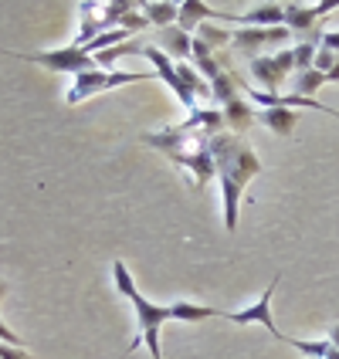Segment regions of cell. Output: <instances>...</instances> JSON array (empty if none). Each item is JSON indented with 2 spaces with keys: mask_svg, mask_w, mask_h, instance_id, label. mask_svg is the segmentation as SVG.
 Masks as SVG:
<instances>
[{
  "mask_svg": "<svg viewBox=\"0 0 339 359\" xmlns=\"http://www.w3.org/2000/svg\"><path fill=\"white\" fill-rule=\"evenodd\" d=\"M211 153H214V166H218L220 194H224V224L227 231L238 227V210L244 187L261 173V160L255 156V149L248 146L244 136L234 133H220L211 140Z\"/></svg>",
  "mask_w": 339,
  "mask_h": 359,
  "instance_id": "6da1fadb",
  "label": "cell"
},
{
  "mask_svg": "<svg viewBox=\"0 0 339 359\" xmlns=\"http://www.w3.org/2000/svg\"><path fill=\"white\" fill-rule=\"evenodd\" d=\"M140 140L146 142V146L166 153L177 166H183V170L194 177V187H204L207 180L218 173L214 153H211V136H200L194 129H187L183 122H180V126H166L160 133H146Z\"/></svg>",
  "mask_w": 339,
  "mask_h": 359,
  "instance_id": "7a4b0ae2",
  "label": "cell"
},
{
  "mask_svg": "<svg viewBox=\"0 0 339 359\" xmlns=\"http://www.w3.org/2000/svg\"><path fill=\"white\" fill-rule=\"evenodd\" d=\"M112 278H116V292H119L122 299L133 302V309H136L140 342L149 349V356H153V359H163V353H160V329L173 319L170 305H157V302L142 299L140 292H136V281H133V275H129V268H126L122 261H116V264H112Z\"/></svg>",
  "mask_w": 339,
  "mask_h": 359,
  "instance_id": "3957f363",
  "label": "cell"
},
{
  "mask_svg": "<svg viewBox=\"0 0 339 359\" xmlns=\"http://www.w3.org/2000/svg\"><path fill=\"white\" fill-rule=\"evenodd\" d=\"M157 72H81L75 75V81L68 85L65 92V102L68 105H79V102L92 99L99 92H109V88H122V85H140V81H153Z\"/></svg>",
  "mask_w": 339,
  "mask_h": 359,
  "instance_id": "277c9868",
  "label": "cell"
},
{
  "mask_svg": "<svg viewBox=\"0 0 339 359\" xmlns=\"http://www.w3.org/2000/svg\"><path fill=\"white\" fill-rule=\"evenodd\" d=\"M0 55H11V58L31 61V65H41L48 72H72V75H81V72H99L95 58L88 51H81L75 44H65L58 51H0Z\"/></svg>",
  "mask_w": 339,
  "mask_h": 359,
  "instance_id": "5b68a950",
  "label": "cell"
},
{
  "mask_svg": "<svg viewBox=\"0 0 339 359\" xmlns=\"http://www.w3.org/2000/svg\"><path fill=\"white\" fill-rule=\"evenodd\" d=\"M248 68H251V79L258 81L268 95H279L281 81L295 75V51L281 48L279 55H261V58L248 61Z\"/></svg>",
  "mask_w": 339,
  "mask_h": 359,
  "instance_id": "8992f818",
  "label": "cell"
},
{
  "mask_svg": "<svg viewBox=\"0 0 339 359\" xmlns=\"http://www.w3.org/2000/svg\"><path fill=\"white\" fill-rule=\"evenodd\" d=\"M339 7V0H322V4H285V27L292 34H302V41H309L312 34L322 31L326 14H333Z\"/></svg>",
  "mask_w": 339,
  "mask_h": 359,
  "instance_id": "52a82bcc",
  "label": "cell"
},
{
  "mask_svg": "<svg viewBox=\"0 0 339 359\" xmlns=\"http://www.w3.org/2000/svg\"><path fill=\"white\" fill-rule=\"evenodd\" d=\"M292 38V31L288 27H241L234 31V41H231V48L241 51L244 58H261V51L265 48H275V44H288Z\"/></svg>",
  "mask_w": 339,
  "mask_h": 359,
  "instance_id": "ba28073f",
  "label": "cell"
},
{
  "mask_svg": "<svg viewBox=\"0 0 339 359\" xmlns=\"http://www.w3.org/2000/svg\"><path fill=\"white\" fill-rule=\"evenodd\" d=\"M279 281H281V275H275L272 285L265 288V295H261L255 305L238 309V312H220V319L234 322V325H251V322H258V325H265V329H268L279 342H285V332H279V329H275V322H272V292H275V285H279Z\"/></svg>",
  "mask_w": 339,
  "mask_h": 359,
  "instance_id": "9c48e42d",
  "label": "cell"
},
{
  "mask_svg": "<svg viewBox=\"0 0 339 359\" xmlns=\"http://www.w3.org/2000/svg\"><path fill=\"white\" fill-rule=\"evenodd\" d=\"M153 44L160 48L166 58H177V65L180 61H187L190 58V51H194V38H190L183 27H177V24H173V27H163L160 38L153 41Z\"/></svg>",
  "mask_w": 339,
  "mask_h": 359,
  "instance_id": "30bf717a",
  "label": "cell"
},
{
  "mask_svg": "<svg viewBox=\"0 0 339 359\" xmlns=\"http://www.w3.org/2000/svg\"><path fill=\"white\" fill-rule=\"evenodd\" d=\"M244 27H285V4H255L241 14Z\"/></svg>",
  "mask_w": 339,
  "mask_h": 359,
  "instance_id": "8fae6325",
  "label": "cell"
},
{
  "mask_svg": "<svg viewBox=\"0 0 339 359\" xmlns=\"http://www.w3.org/2000/svg\"><path fill=\"white\" fill-rule=\"evenodd\" d=\"M220 112H224V122H227V133H234V136H244V133H248V126H255V122H258L255 119L258 112L244 102V95L234 99L231 105H224Z\"/></svg>",
  "mask_w": 339,
  "mask_h": 359,
  "instance_id": "7c38bea8",
  "label": "cell"
},
{
  "mask_svg": "<svg viewBox=\"0 0 339 359\" xmlns=\"http://www.w3.org/2000/svg\"><path fill=\"white\" fill-rule=\"evenodd\" d=\"M255 119H258L261 126H268L272 133H279V136H292V133H295V126H299V112L279 105V109H261Z\"/></svg>",
  "mask_w": 339,
  "mask_h": 359,
  "instance_id": "4fadbf2b",
  "label": "cell"
},
{
  "mask_svg": "<svg viewBox=\"0 0 339 359\" xmlns=\"http://www.w3.org/2000/svg\"><path fill=\"white\" fill-rule=\"evenodd\" d=\"M142 14H146V20L149 24H160L163 27H173L180 20V4H153V0H142V4H136Z\"/></svg>",
  "mask_w": 339,
  "mask_h": 359,
  "instance_id": "5bb4252c",
  "label": "cell"
},
{
  "mask_svg": "<svg viewBox=\"0 0 339 359\" xmlns=\"http://www.w3.org/2000/svg\"><path fill=\"white\" fill-rule=\"evenodd\" d=\"M170 312H173V319L177 322H204V319L220 316L218 309H211V305H197V302H173V305H170Z\"/></svg>",
  "mask_w": 339,
  "mask_h": 359,
  "instance_id": "9a60e30c",
  "label": "cell"
},
{
  "mask_svg": "<svg viewBox=\"0 0 339 359\" xmlns=\"http://www.w3.org/2000/svg\"><path fill=\"white\" fill-rule=\"evenodd\" d=\"M322 85H326V75L316 72V68H309V72H295V75H292V88H295V95H305V99H312Z\"/></svg>",
  "mask_w": 339,
  "mask_h": 359,
  "instance_id": "2e32d148",
  "label": "cell"
},
{
  "mask_svg": "<svg viewBox=\"0 0 339 359\" xmlns=\"http://www.w3.org/2000/svg\"><path fill=\"white\" fill-rule=\"evenodd\" d=\"M197 38L204 41V44H211V48H227V44L234 41V31H224V27H218L214 20H207V24L197 27Z\"/></svg>",
  "mask_w": 339,
  "mask_h": 359,
  "instance_id": "e0dca14e",
  "label": "cell"
},
{
  "mask_svg": "<svg viewBox=\"0 0 339 359\" xmlns=\"http://www.w3.org/2000/svg\"><path fill=\"white\" fill-rule=\"evenodd\" d=\"M292 51H295V68H299V72L316 68V55H319V44H316V41H299Z\"/></svg>",
  "mask_w": 339,
  "mask_h": 359,
  "instance_id": "ac0fdd59",
  "label": "cell"
},
{
  "mask_svg": "<svg viewBox=\"0 0 339 359\" xmlns=\"http://www.w3.org/2000/svg\"><path fill=\"white\" fill-rule=\"evenodd\" d=\"M0 359H31V356H27L24 346H7V342H0Z\"/></svg>",
  "mask_w": 339,
  "mask_h": 359,
  "instance_id": "d6986e66",
  "label": "cell"
},
{
  "mask_svg": "<svg viewBox=\"0 0 339 359\" xmlns=\"http://www.w3.org/2000/svg\"><path fill=\"white\" fill-rule=\"evenodd\" d=\"M319 48H322V51H333V55H339V31H326Z\"/></svg>",
  "mask_w": 339,
  "mask_h": 359,
  "instance_id": "ffe728a7",
  "label": "cell"
},
{
  "mask_svg": "<svg viewBox=\"0 0 339 359\" xmlns=\"http://www.w3.org/2000/svg\"><path fill=\"white\" fill-rule=\"evenodd\" d=\"M0 342H7V346H20V336L14 329H7L4 322H0Z\"/></svg>",
  "mask_w": 339,
  "mask_h": 359,
  "instance_id": "44dd1931",
  "label": "cell"
},
{
  "mask_svg": "<svg viewBox=\"0 0 339 359\" xmlns=\"http://www.w3.org/2000/svg\"><path fill=\"white\" fill-rule=\"evenodd\" d=\"M326 339H329V342H333V346L339 349V312H336V322H333V329L326 332Z\"/></svg>",
  "mask_w": 339,
  "mask_h": 359,
  "instance_id": "7402d4cb",
  "label": "cell"
},
{
  "mask_svg": "<svg viewBox=\"0 0 339 359\" xmlns=\"http://www.w3.org/2000/svg\"><path fill=\"white\" fill-rule=\"evenodd\" d=\"M326 81H339V58H336V65L329 68V75H326Z\"/></svg>",
  "mask_w": 339,
  "mask_h": 359,
  "instance_id": "603a6c76",
  "label": "cell"
},
{
  "mask_svg": "<svg viewBox=\"0 0 339 359\" xmlns=\"http://www.w3.org/2000/svg\"><path fill=\"white\" fill-rule=\"evenodd\" d=\"M4 295H7V281H0V299H4Z\"/></svg>",
  "mask_w": 339,
  "mask_h": 359,
  "instance_id": "cb8c5ba5",
  "label": "cell"
}]
</instances>
